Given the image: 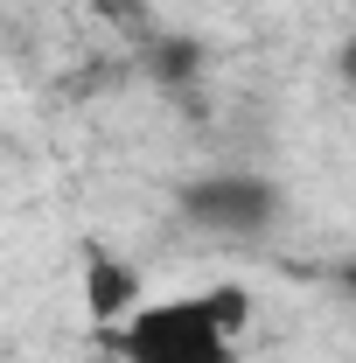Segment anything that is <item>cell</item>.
<instances>
[{
  "label": "cell",
  "mask_w": 356,
  "mask_h": 363,
  "mask_svg": "<svg viewBox=\"0 0 356 363\" xmlns=\"http://www.w3.org/2000/svg\"><path fill=\"white\" fill-rule=\"evenodd\" d=\"M245 321H252L245 286H210V294L133 301L112 321V342L126 363H238Z\"/></svg>",
  "instance_id": "obj_1"
},
{
  "label": "cell",
  "mask_w": 356,
  "mask_h": 363,
  "mask_svg": "<svg viewBox=\"0 0 356 363\" xmlns=\"http://www.w3.org/2000/svg\"><path fill=\"white\" fill-rule=\"evenodd\" d=\"M133 301H140V272L112 266L105 252H91V315H98V321H119Z\"/></svg>",
  "instance_id": "obj_3"
},
{
  "label": "cell",
  "mask_w": 356,
  "mask_h": 363,
  "mask_svg": "<svg viewBox=\"0 0 356 363\" xmlns=\"http://www.w3.org/2000/svg\"><path fill=\"white\" fill-rule=\"evenodd\" d=\"M279 210H287V196L266 175H203L182 189V217L217 238H266L279 224Z\"/></svg>",
  "instance_id": "obj_2"
}]
</instances>
